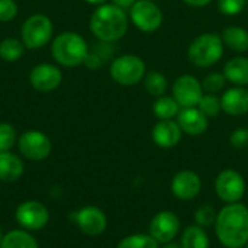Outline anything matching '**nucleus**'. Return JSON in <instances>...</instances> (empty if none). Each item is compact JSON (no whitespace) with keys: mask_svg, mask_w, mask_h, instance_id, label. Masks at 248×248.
Listing matches in <instances>:
<instances>
[{"mask_svg":"<svg viewBox=\"0 0 248 248\" xmlns=\"http://www.w3.org/2000/svg\"><path fill=\"white\" fill-rule=\"evenodd\" d=\"M84 1H87L90 4H94V6H100V4H105L108 0H84Z\"/></svg>","mask_w":248,"mask_h":248,"instance_id":"58836bf2","label":"nucleus"},{"mask_svg":"<svg viewBox=\"0 0 248 248\" xmlns=\"http://www.w3.org/2000/svg\"><path fill=\"white\" fill-rule=\"evenodd\" d=\"M248 0H218V9L225 16H237L247 7Z\"/></svg>","mask_w":248,"mask_h":248,"instance_id":"7c9ffc66","label":"nucleus"},{"mask_svg":"<svg viewBox=\"0 0 248 248\" xmlns=\"http://www.w3.org/2000/svg\"><path fill=\"white\" fill-rule=\"evenodd\" d=\"M109 73L115 83L129 87L144 80L147 74V65L138 55L124 54L112 61Z\"/></svg>","mask_w":248,"mask_h":248,"instance_id":"39448f33","label":"nucleus"},{"mask_svg":"<svg viewBox=\"0 0 248 248\" xmlns=\"http://www.w3.org/2000/svg\"><path fill=\"white\" fill-rule=\"evenodd\" d=\"M198 108L208 116V118H217L221 112V97H218L217 94H211V93H203Z\"/></svg>","mask_w":248,"mask_h":248,"instance_id":"cd10ccee","label":"nucleus"},{"mask_svg":"<svg viewBox=\"0 0 248 248\" xmlns=\"http://www.w3.org/2000/svg\"><path fill=\"white\" fill-rule=\"evenodd\" d=\"M129 19L141 32L151 33L160 29L164 16L160 6L153 0H137L129 9Z\"/></svg>","mask_w":248,"mask_h":248,"instance_id":"0eeeda50","label":"nucleus"},{"mask_svg":"<svg viewBox=\"0 0 248 248\" xmlns=\"http://www.w3.org/2000/svg\"><path fill=\"white\" fill-rule=\"evenodd\" d=\"M221 108L230 116H243L248 113V90L234 86L221 96Z\"/></svg>","mask_w":248,"mask_h":248,"instance_id":"a211bd4d","label":"nucleus"},{"mask_svg":"<svg viewBox=\"0 0 248 248\" xmlns=\"http://www.w3.org/2000/svg\"><path fill=\"white\" fill-rule=\"evenodd\" d=\"M164 248H183L180 244H176V243H169V244H166Z\"/></svg>","mask_w":248,"mask_h":248,"instance_id":"ea45409f","label":"nucleus"},{"mask_svg":"<svg viewBox=\"0 0 248 248\" xmlns=\"http://www.w3.org/2000/svg\"><path fill=\"white\" fill-rule=\"evenodd\" d=\"M224 46L219 33L205 32L190 42L187 48V60L199 68H209L219 62L224 55Z\"/></svg>","mask_w":248,"mask_h":248,"instance_id":"20e7f679","label":"nucleus"},{"mask_svg":"<svg viewBox=\"0 0 248 248\" xmlns=\"http://www.w3.org/2000/svg\"><path fill=\"white\" fill-rule=\"evenodd\" d=\"M17 15V4L15 0H0V22H10Z\"/></svg>","mask_w":248,"mask_h":248,"instance_id":"473e14b6","label":"nucleus"},{"mask_svg":"<svg viewBox=\"0 0 248 248\" xmlns=\"http://www.w3.org/2000/svg\"><path fill=\"white\" fill-rule=\"evenodd\" d=\"M221 38L224 41V45L228 46L234 52H246L248 51V31L241 26H227Z\"/></svg>","mask_w":248,"mask_h":248,"instance_id":"412c9836","label":"nucleus"},{"mask_svg":"<svg viewBox=\"0 0 248 248\" xmlns=\"http://www.w3.org/2000/svg\"><path fill=\"white\" fill-rule=\"evenodd\" d=\"M17 147L22 155L28 160L41 161L51 153V141L41 131H26L17 140Z\"/></svg>","mask_w":248,"mask_h":248,"instance_id":"9d476101","label":"nucleus"},{"mask_svg":"<svg viewBox=\"0 0 248 248\" xmlns=\"http://www.w3.org/2000/svg\"><path fill=\"white\" fill-rule=\"evenodd\" d=\"M177 124L183 134L198 137L206 132L209 126V118L198 108H182L177 115Z\"/></svg>","mask_w":248,"mask_h":248,"instance_id":"dca6fc26","label":"nucleus"},{"mask_svg":"<svg viewBox=\"0 0 248 248\" xmlns=\"http://www.w3.org/2000/svg\"><path fill=\"white\" fill-rule=\"evenodd\" d=\"M0 248H38V243L26 231L16 230L3 235Z\"/></svg>","mask_w":248,"mask_h":248,"instance_id":"b1692460","label":"nucleus"},{"mask_svg":"<svg viewBox=\"0 0 248 248\" xmlns=\"http://www.w3.org/2000/svg\"><path fill=\"white\" fill-rule=\"evenodd\" d=\"M23 161L13 153H0V180L16 182L23 174Z\"/></svg>","mask_w":248,"mask_h":248,"instance_id":"aec40b11","label":"nucleus"},{"mask_svg":"<svg viewBox=\"0 0 248 248\" xmlns=\"http://www.w3.org/2000/svg\"><path fill=\"white\" fill-rule=\"evenodd\" d=\"M224 76L227 81L234 86L246 87L248 86V58L247 57H234L227 61L224 67Z\"/></svg>","mask_w":248,"mask_h":248,"instance_id":"6ab92c4d","label":"nucleus"},{"mask_svg":"<svg viewBox=\"0 0 248 248\" xmlns=\"http://www.w3.org/2000/svg\"><path fill=\"white\" fill-rule=\"evenodd\" d=\"M118 248H158V243L150 234H132L125 237Z\"/></svg>","mask_w":248,"mask_h":248,"instance_id":"bb28decb","label":"nucleus"},{"mask_svg":"<svg viewBox=\"0 0 248 248\" xmlns=\"http://www.w3.org/2000/svg\"><path fill=\"white\" fill-rule=\"evenodd\" d=\"M153 1H155V0H153Z\"/></svg>","mask_w":248,"mask_h":248,"instance_id":"37998d69","label":"nucleus"},{"mask_svg":"<svg viewBox=\"0 0 248 248\" xmlns=\"http://www.w3.org/2000/svg\"><path fill=\"white\" fill-rule=\"evenodd\" d=\"M217 217H218V212L215 211L214 206H211V205H202L195 212V222H196V225H199V227H202V228L206 230V228L215 227Z\"/></svg>","mask_w":248,"mask_h":248,"instance_id":"c85d7f7f","label":"nucleus"},{"mask_svg":"<svg viewBox=\"0 0 248 248\" xmlns=\"http://www.w3.org/2000/svg\"><path fill=\"white\" fill-rule=\"evenodd\" d=\"M86 39L77 32H61L52 42V58L64 67H77L84 62L89 54Z\"/></svg>","mask_w":248,"mask_h":248,"instance_id":"7ed1b4c3","label":"nucleus"},{"mask_svg":"<svg viewBox=\"0 0 248 248\" xmlns=\"http://www.w3.org/2000/svg\"><path fill=\"white\" fill-rule=\"evenodd\" d=\"M48 219H49L48 209L36 201L23 202L16 209L17 224L28 231H38L44 228L48 224Z\"/></svg>","mask_w":248,"mask_h":248,"instance_id":"f8f14e48","label":"nucleus"},{"mask_svg":"<svg viewBox=\"0 0 248 248\" xmlns=\"http://www.w3.org/2000/svg\"><path fill=\"white\" fill-rule=\"evenodd\" d=\"M171 96L180 105V108H195L199 105L203 89L202 83L192 74H183L177 77L171 86Z\"/></svg>","mask_w":248,"mask_h":248,"instance_id":"1a4fd4ad","label":"nucleus"},{"mask_svg":"<svg viewBox=\"0 0 248 248\" xmlns=\"http://www.w3.org/2000/svg\"><path fill=\"white\" fill-rule=\"evenodd\" d=\"M144 87L153 97L164 96L169 87L167 78L160 71H150L144 77Z\"/></svg>","mask_w":248,"mask_h":248,"instance_id":"393cba45","label":"nucleus"},{"mask_svg":"<svg viewBox=\"0 0 248 248\" xmlns=\"http://www.w3.org/2000/svg\"><path fill=\"white\" fill-rule=\"evenodd\" d=\"M94 51L103 61H108L113 57L115 54V46H113V42H105V41H100L99 44L94 45V48L92 49Z\"/></svg>","mask_w":248,"mask_h":248,"instance_id":"f704fd0d","label":"nucleus"},{"mask_svg":"<svg viewBox=\"0 0 248 248\" xmlns=\"http://www.w3.org/2000/svg\"><path fill=\"white\" fill-rule=\"evenodd\" d=\"M180 246L183 248H209V237L205 231V228L199 225H189L180 240Z\"/></svg>","mask_w":248,"mask_h":248,"instance_id":"5701e85b","label":"nucleus"},{"mask_svg":"<svg viewBox=\"0 0 248 248\" xmlns=\"http://www.w3.org/2000/svg\"><path fill=\"white\" fill-rule=\"evenodd\" d=\"M74 218H76L77 227L86 235H90V237L100 235L106 230V225H108L105 212L96 206H86L80 209Z\"/></svg>","mask_w":248,"mask_h":248,"instance_id":"2eb2a0df","label":"nucleus"},{"mask_svg":"<svg viewBox=\"0 0 248 248\" xmlns=\"http://www.w3.org/2000/svg\"><path fill=\"white\" fill-rule=\"evenodd\" d=\"M180 231V219L171 211H161L150 222V235L160 244L171 243Z\"/></svg>","mask_w":248,"mask_h":248,"instance_id":"9b49d317","label":"nucleus"},{"mask_svg":"<svg viewBox=\"0 0 248 248\" xmlns=\"http://www.w3.org/2000/svg\"><path fill=\"white\" fill-rule=\"evenodd\" d=\"M230 144L237 148V150H243L248 147V129L247 128H238L235 131L231 132L230 135Z\"/></svg>","mask_w":248,"mask_h":248,"instance_id":"72a5a7b5","label":"nucleus"},{"mask_svg":"<svg viewBox=\"0 0 248 248\" xmlns=\"http://www.w3.org/2000/svg\"><path fill=\"white\" fill-rule=\"evenodd\" d=\"M182 129L174 119L158 121L151 131V138L160 148H174L182 141Z\"/></svg>","mask_w":248,"mask_h":248,"instance_id":"f3484780","label":"nucleus"},{"mask_svg":"<svg viewBox=\"0 0 248 248\" xmlns=\"http://www.w3.org/2000/svg\"><path fill=\"white\" fill-rule=\"evenodd\" d=\"M1 241H3V235H1V232H0V246H1Z\"/></svg>","mask_w":248,"mask_h":248,"instance_id":"a19ab883","label":"nucleus"},{"mask_svg":"<svg viewBox=\"0 0 248 248\" xmlns=\"http://www.w3.org/2000/svg\"><path fill=\"white\" fill-rule=\"evenodd\" d=\"M247 248H248V243H247Z\"/></svg>","mask_w":248,"mask_h":248,"instance_id":"79ce46f5","label":"nucleus"},{"mask_svg":"<svg viewBox=\"0 0 248 248\" xmlns=\"http://www.w3.org/2000/svg\"><path fill=\"white\" fill-rule=\"evenodd\" d=\"M129 26V17L126 10L118 7L113 3H105L97 6L90 17V31L99 39L105 42H116L125 36Z\"/></svg>","mask_w":248,"mask_h":248,"instance_id":"f03ea898","label":"nucleus"},{"mask_svg":"<svg viewBox=\"0 0 248 248\" xmlns=\"http://www.w3.org/2000/svg\"><path fill=\"white\" fill-rule=\"evenodd\" d=\"M215 192L225 203H237L246 193V180L237 170L225 169L215 180Z\"/></svg>","mask_w":248,"mask_h":248,"instance_id":"6e6552de","label":"nucleus"},{"mask_svg":"<svg viewBox=\"0 0 248 248\" xmlns=\"http://www.w3.org/2000/svg\"><path fill=\"white\" fill-rule=\"evenodd\" d=\"M217 238L225 248H243L248 243V208L246 205L228 203L217 217Z\"/></svg>","mask_w":248,"mask_h":248,"instance_id":"f257e3e1","label":"nucleus"},{"mask_svg":"<svg viewBox=\"0 0 248 248\" xmlns=\"http://www.w3.org/2000/svg\"><path fill=\"white\" fill-rule=\"evenodd\" d=\"M54 26L48 16L32 15L22 25V42L29 49L42 48L52 36Z\"/></svg>","mask_w":248,"mask_h":248,"instance_id":"423d86ee","label":"nucleus"},{"mask_svg":"<svg viewBox=\"0 0 248 248\" xmlns=\"http://www.w3.org/2000/svg\"><path fill=\"white\" fill-rule=\"evenodd\" d=\"M182 1L192 7H205V6L211 4L214 0H182Z\"/></svg>","mask_w":248,"mask_h":248,"instance_id":"e433bc0d","label":"nucleus"},{"mask_svg":"<svg viewBox=\"0 0 248 248\" xmlns=\"http://www.w3.org/2000/svg\"><path fill=\"white\" fill-rule=\"evenodd\" d=\"M16 129L10 124H0V153L9 151L16 142Z\"/></svg>","mask_w":248,"mask_h":248,"instance_id":"2f4dec72","label":"nucleus"},{"mask_svg":"<svg viewBox=\"0 0 248 248\" xmlns=\"http://www.w3.org/2000/svg\"><path fill=\"white\" fill-rule=\"evenodd\" d=\"M83 64L87 68H90V70H97V68H100L105 64V61L94 51H89V54H87V57H86V60H84Z\"/></svg>","mask_w":248,"mask_h":248,"instance_id":"c9c22d12","label":"nucleus"},{"mask_svg":"<svg viewBox=\"0 0 248 248\" xmlns=\"http://www.w3.org/2000/svg\"><path fill=\"white\" fill-rule=\"evenodd\" d=\"M25 52V45L16 38H4L0 42V58L7 62L17 61Z\"/></svg>","mask_w":248,"mask_h":248,"instance_id":"a878e982","label":"nucleus"},{"mask_svg":"<svg viewBox=\"0 0 248 248\" xmlns=\"http://www.w3.org/2000/svg\"><path fill=\"white\" fill-rule=\"evenodd\" d=\"M31 86L38 92H52L62 81V73L57 65L52 64H39L32 68L29 74Z\"/></svg>","mask_w":248,"mask_h":248,"instance_id":"ddd939ff","label":"nucleus"},{"mask_svg":"<svg viewBox=\"0 0 248 248\" xmlns=\"http://www.w3.org/2000/svg\"><path fill=\"white\" fill-rule=\"evenodd\" d=\"M202 189V180L198 173L192 170L179 171L171 180V192L180 201L195 199Z\"/></svg>","mask_w":248,"mask_h":248,"instance_id":"4468645a","label":"nucleus"},{"mask_svg":"<svg viewBox=\"0 0 248 248\" xmlns=\"http://www.w3.org/2000/svg\"><path fill=\"white\" fill-rule=\"evenodd\" d=\"M225 83H227V78H225L224 73L212 71L208 76H205V78L202 80V89L206 93L217 94V93H219V92L224 90Z\"/></svg>","mask_w":248,"mask_h":248,"instance_id":"c756f323","label":"nucleus"},{"mask_svg":"<svg viewBox=\"0 0 248 248\" xmlns=\"http://www.w3.org/2000/svg\"><path fill=\"white\" fill-rule=\"evenodd\" d=\"M180 105L176 102L173 96H160L155 97L153 103V113L158 121H167V119H174L177 118L180 112Z\"/></svg>","mask_w":248,"mask_h":248,"instance_id":"4be33fe9","label":"nucleus"},{"mask_svg":"<svg viewBox=\"0 0 248 248\" xmlns=\"http://www.w3.org/2000/svg\"><path fill=\"white\" fill-rule=\"evenodd\" d=\"M137 0H112L113 4H116L118 7L124 9V10H129L134 4H135Z\"/></svg>","mask_w":248,"mask_h":248,"instance_id":"4c0bfd02","label":"nucleus"}]
</instances>
